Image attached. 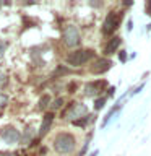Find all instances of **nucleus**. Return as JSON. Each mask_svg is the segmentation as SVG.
Wrapping results in <instances>:
<instances>
[{
	"label": "nucleus",
	"mask_w": 151,
	"mask_h": 156,
	"mask_svg": "<svg viewBox=\"0 0 151 156\" xmlns=\"http://www.w3.org/2000/svg\"><path fill=\"white\" fill-rule=\"evenodd\" d=\"M120 58H122V62H125V60H127V55H125V52H124V51H120Z\"/></svg>",
	"instance_id": "a211bd4d"
},
{
	"label": "nucleus",
	"mask_w": 151,
	"mask_h": 156,
	"mask_svg": "<svg viewBox=\"0 0 151 156\" xmlns=\"http://www.w3.org/2000/svg\"><path fill=\"white\" fill-rule=\"evenodd\" d=\"M111 65H112V62L107 60V58H97L96 63L91 67V72H93V73H102V72L109 70Z\"/></svg>",
	"instance_id": "0eeeda50"
},
{
	"label": "nucleus",
	"mask_w": 151,
	"mask_h": 156,
	"mask_svg": "<svg viewBox=\"0 0 151 156\" xmlns=\"http://www.w3.org/2000/svg\"><path fill=\"white\" fill-rule=\"evenodd\" d=\"M120 20H122V15H119L117 12H111L104 20V33H107V34L114 33L115 29L119 28Z\"/></svg>",
	"instance_id": "7ed1b4c3"
},
{
	"label": "nucleus",
	"mask_w": 151,
	"mask_h": 156,
	"mask_svg": "<svg viewBox=\"0 0 151 156\" xmlns=\"http://www.w3.org/2000/svg\"><path fill=\"white\" fill-rule=\"evenodd\" d=\"M63 42L68 47H75L80 42V33L75 26H67L65 33H63Z\"/></svg>",
	"instance_id": "20e7f679"
},
{
	"label": "nucleus",
	"mask_w": 151,
	"mask_h": 156,
	"mask_svg": "<svg viewBox=\"0 0 151 156\" xmlns=\"http://www.w3.org/2000/svg\"><path fill=\"white\" fill-rule=\"evenodd\" d=\"M120 41H122L120 37H112L111 41L107 42V46H106V54H107V55H109V54H114L117 49H119Z\"/></svg>",
	"instance_id": "6e6552de"
},
{
	"label": "nucleus",
	"mask_w": 151,
	"mask_h": 156,
	"mask_svg": "<svg viewBox=\"0 0 151 156\" xmlns=\"http://www.w3.org/2000/svg\"><path fill=\"white\" fill-rule=\"evenodd\" d=\"M2 138L7 141L8 145H15L19 140V133H18L16 129H13V127H7V129L2 132Z\"/></svg>",
	"instance_id": "423d86ee"
},
{
	"label": "nucleus",
	"mask_w": 151,
	"mask_h": 156,
	"mask_svg": "<svg viewBox=\"0 0 151 156\" xmlns=\"http://www.w3.org/2000/svg\"><path fill=\"white\" fill-rule=\"evenodd\" d=\"M49 99H51L49 96H44L42 99L39 101V107H41V109H44V107H47V102H49Z\"/></svg>",
	"instance_id": "ddd939ff"
},
{
	"label": "nucleus",
	"mask_w": 151,
	"mask_h": 156,
	"mask_svg": "<svg viewBox=\"0 0 151 156\" xmlns=\"http://www.w3.org/2000/svg\"><path fill=\"white\" fill-rule=\"evenodd\" d=\"M93 57H94V52L93 51H90V49H81V51H75L70 55H67V62L73 67H80L83 63L90 62Z\"/></svg>",
	"instance_id": "f03ea898"
},
{
	"label": "nucleus",
	"mask_w": 151,
	"mask_h": 156,
	"mask_svg": "<svg viewBox=\"0 0 151 156\" xmlns=\"http://www.w3.org/2000/svg\"><path fill=\"white\" fill-rule=\"evenodd\" d=\"M86 114H88L86 106H83V104H78V102H75V104L72 106V109H68V112L65 114V119H68V120H76L78 117L86 115Z\"/></svg>",
	"instance_id": "39448f33"
},
{
	"label": "nucleus",
	"mask_w": 151,
	"mask_h": 156,
	"mask_svg": "<svg viewBox=\"0 0 151 156\" xmlns=\"http://www.w3.org/2000/svg\"><path fill=\"white\" fill-rule=\"evenodd\" d=\"M33 138V129H26V133H24V136H23V141L26 143L28 140H31Z\"/></svg>",
	"instance_id": "f8f14e48"
},
{
	"label": "nucleus",
	"mask_w": 151,
	"mask_h": 156,
	"mask_svg": "<svg viewBox=\"0 0 151 156\" xmlns=\"http://www.w3.org/2000/svg\"><path fill=\"white\" fill-rule=\"evenodd\" d=\"M52 119H54V115L49 112V114L44 115V122H42V125H41V130H39V133L44 135V133H47V130L51 129V124H52Z\"/></svg>",
	"instance_id": "1a4fd4ad"
},
{
	"label": "nucleus",
	"mask_w": 151,
	"mask_h": 156,
	"mask_svg": "<svg viewBox=\"0 0 151 156\" xmlns=\"http://www.w3.org/2000/svg\"><path fill=\"white\" fill-rule=\"evenodd\" d=\"M7 101H8V98H7V96H5V94H0V107L7 104Z\"/></svg>",
	"instance_id": "dca6fc26"
},
{
	"label": "nucleus",
	"mask_w": 151,
	"mask_h": 156,
	"mask_svg": "<svg viewBox=\"0 0 151 156\" xmlns=\"http://www.w3.org/2000/svg\"><path fill=\"white\" fill-rule=\"evenodd\" d=\"M102 85H104L102 81H101V83H96V85H94V83H88L86 88H85L86 94H96V93H97V88L102 86Z\"/></svg>",
	"instance_id": "9d476101"
},
{
	"label": "nucleus",
	"mask_w": 151,
	"mask_h": 156,
	"mask_svg": "<svg viewBox=\"0 0 151 156\" xmlns=\"http://www.w3.org/2000/svg\"><path fill=\"white\" fill-rule=\"evenodd\" d=\"M5 81H7V76H5L3 72H0V85H3Z\"/></svg>",
	"instance_id": "f3484780"
},
{
	"label": "nucleus",
	"mask_w": 151,
	"mask_h": 156,
	"mask_svg": "<svg viewBox=\"0 0 151 156\" xmlns=\"http://www.w3.org/2000/svg\"><path fill=\"white\" fill-rule=\"evenodd\" d=\"M5 49H7V42L0 41V58L3 57V54H5Z\"/></svg>",
	"instance_id": "4468645a"
},
{
	"label": "nucleus",
	"mask_w": 151,
	"mask_h": 156,
	"mask_svg": "<svg viewBox=\"0 0 151 156\" xmlns=\"http://www.w3.org/2000/svg\"><path fill=\"white\" fill-rule=\"evenodd\" d=\"M54 150L60 154H67L72 153L75 150V138L68 133H58L54 138Z\"/></svg>",
	"instance_id": "f257e3e1"
},
{
	"label": "nucleus",
	"mask_w": 151,
	"mask_h": 156,
	"mask_svg": "<svg viewBox=\"0 0 151 156\" xmlns=\"http://www.w3.org/2000/svg\"><path fill=\"white\" fill-rule=\"evenodd\" d=\"M104 102H106V98H99V99L96 101V109H101V107L104 106Z\"/></svg>",
	"instance_id": "2eb2a0df"
},
{
	"label": "nucleus",
	"mask_w": 151,
	"mask_h": 156,
	"mask_svg": "<svg viewBox=\"0 0 151 156\" xmlns=\"http://www.w3.org/2000/svg\"><path fill=\"white\" fill-rule=\"evenodd\" d=\"M146 12H148V15H151V2L148 3V7H146Z\"/></svg>",
	"instance_id": "6ab92c4d"
},
{
	"label": "nucleus",
	"mask_w": 151,
	"mask_h": 156,
	"mask_svg": "<svg viewBox=\"0 0 151 156\" xmlns=\"http://www.w3.org/2000/svg\"><path fill=\"white\" fill-rule=\"evenodd\" d=\"M62 104H63V98H57V99L52 102V107H54V109H60Z\"/></svg>",
	"instance_id": "9b49d317"
}]
</instances>
